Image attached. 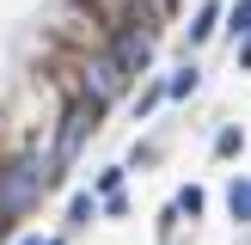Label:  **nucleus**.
Segmentation results:
<instances>
[{
    "instance_id": "obj_1",
    "label": "nucleus",
    "mask_w": 251,
    "mask_h": 245,
    "mask_svg": "<svg viewBox=\"0 0 251 245\" xmlns=\"http://www.w3.org/2000/svg\"><path fill=\"white\" fill-rule=\"evenodd\" d=\"M43 178H49V172L37 166L31 153H25V159H12V166L0 172V227H6L12 215H25V208L43 196Z\"/></svg>"
},
{
    "instance_id": "obj_2",
    "label": "nucleus",
    "mask_w": 251,
    "mask_h": 245,
    "mask_svg": "<svg viewBox=\"0 0 251 245\" xmlns=\"http://www.w3.org/2000/svg\"><path fill=\"white\" fill-rule=\"evenodd\" d=\"M123 86H129V68H123L117 55H98L92 68H86V92H92V104H110Z\"/></svg>"
},
{
    "instance_id": "obj_3",
    "label": "nucleus",
    "mask_w": 251,
    "mask_h": 245,
    "mask_svg": "<svg viewBox=\"0 0 251 245\" xmlns=\"http://www.w3.org/2000/svg\"><path fill=\"white\" fill-rule=\"evenodd\" d=\"M110 55H117L123 68H129V80H135V74H147V61H153V37H147V31H129V24H123V31H117V49H110Z\"/></svg>"
},
{
    "instance_id": "obj_4",
    "label": "nucleus",
    "mask_w": 251,
    "mask_h": 245,
    "mask_svg": "<svg viewBox=\"0 0 251 245\" xmlns=\"http://www.w3.org/2000/svg\"><path fill=\"white\" fill-rule=\"evenodd\" d=\"M61 122H68V129H61V159H74V147H80V135H86V104H74Z\"/></svg>"
},
{
    "instance_id": "obj_5",
    "label": "nucleus",
    "mask_w": 251,
    "mask_h": 245,
    "mask_svg": "<svg viewBox=\"0 0 251 245\" xmlns=\"http://www.w3.org/2000/svg\"><path fill=\"white\" fill-rule=\"evenodd\" d=\"M215 24H221V6L208 0V6L196 12V24H190V43H202V37H215Z\"/></svg>"
},
{
    "instance_id": "obj_6",
    "label": "nucleus",
    "mask_w": 251,
    "mask_h": 245,
    "mask_svg": "<svg viewBox=\"0 0 251 245\" xmlns=\"http://www.w3.org/2000/svg\"><path fill=\"white\" fill-rule=\"evenodd\" d=\"M227 208H233V220H251V184H233V190H227Z\"/></svg>"
},
{
    "instance_id": "obj_7",
    "label": "nucleus",
    "mask_w": 251,
    "mask_h": 245,
    "mask_svg": "<svg viewBox=\"0 0 251 245\" xmlns=\"http://www.w3.org/2000/svg\"><path fill=\"white\" fill-rule=\"evenodd\" d=\"M190 92H196V68H184V74L166 80V98H190Z\"/></svg>"
},
{
    "instance_id": "obj_8",
    "label": "nucleus",
    "mask_w": 251,
    "mask_h": 245,
    "mask_svg": "<svg viewBox=\"0 0 251 245\" xmlns=\"http://www.w3.org/2000/svg\"><path fill=\"white\" fill-rule=\"evenodd\" d=\"M239 147H245V135H239V129H221V135H215V153H221V159H233Z\"/></svg>"
},
{
    "instance_id": "obj_9",
    "label": "nucleus",
    "mask_w": 251,
    "mask_h": 245,
    "mask_svg": "<svg viewBox=\"0 0 251 245\" xmlns=\"http://www.w3.org/2000/svg\"><path fill=\"white\" fill-rule=\"evenodd\" d=\"M123 190V166H110V172H98V196H104V202H110V196H117Z\"/></svg>"
},
{
    "instance_id": "obj_10",
    "label": "nucleus",
    "mask_w": 251,
    "mask_h": 245,
    "mask_svg": "<svg viewBox=\"0 0 251 245\" xmlns=\"http://www.w3.org/2000/svg\"><path fill=\"white\" fill-rule=\"evenodd\" d=\"M178 215H190V220L202 215V190H196V184H190V190H178Z\"/></svg>"
},
{
    "instance_id": "obj_11",
    "label": "nucleus",
    "mask_w": 251,
    "mask_h": 245,
    "mask_svg": "<svg viewBox=\"0 0 251 245\" xmlns=\"http://www.w3.org/2000/svg\"><path fill=\"white\" fill-rule=\"evenodd\" d=\"M233 37H251V0L233 6Z\"/></svg>"
},
{
    "instance_id": "obj_12",
    "label": "nucleus",
    "mask_w": 251,
    "mask_h": 245,
    "mask_svg": "<svg viewBox=\"0 0 251 245\" xmlns=\"http://www.w3.org/2000/svg\"><path fill=\"white\" fill-rule=\"evenodd\" d=\"M92 208H98V202H92V196L80 190V196H74V208H68V215H74V220H92Z\"/></svg>"
},
{
    "instance_id": "obj_13",
    "label": "nucleus",
    "mask_w": 251,
    "mask_h": 245,
    "mask_svg": "<svg viewBox=\"0 0 251 245\" xmlns=\"http://www.w3.org/2000/svg\"><path fill=\"white\" fill-rule=\"evenodd\" d=\"M239 68H251V37H245V49H239Z\"/></svg>"
},
{
    "instance_id": "obj_14",
    "label": "nucleus",
    "mask_w": 251,
    "mask_h": 245,
    "mask_svg": "<svg viewBox=\"0 0 251 245\" xmlns=\"http://www.w3.org/2000/svg\"><path fill=\"white\" fill-rule=\"evenodd\" d=\"M25 245H61V239H25Z\"/></svg>"
}]
</instances>
